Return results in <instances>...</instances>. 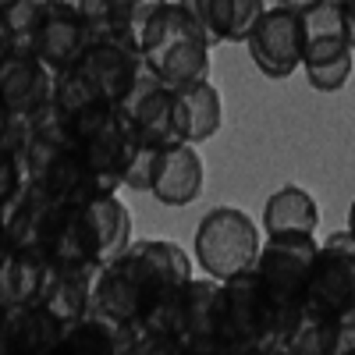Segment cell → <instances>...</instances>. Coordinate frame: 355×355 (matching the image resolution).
<instances>
[{"mask_svg":"<svg viewBox=\"0 0 355 355\" xmlns=\"http://www.w3.org/2000/svg\"><path fill=\"white\" fill-rule=\"evenodd\" d=\"M146 68L157 78H164L174 89H189L196 82L210 78V36L206 28L189 15L182 0L167 4L150 18V25L139 36Z\"/></svg>","mask_w":355,"mask_h":355,"instance_id":"1","label":"cell"},{"mask_svg":"<svg viewBox=\"0 0 355 355\" xmlns=\"http://www.w3.org/2000/svg\"><path fill=\"white\" fill-rule=\"evenodd\" d=\"M220 341L227 355H281L284 323L256 270H242L220 281Z\"/></svg>","mask_w":355,"mask_h":355,"instance_id":"2","label":"cell"},{"mask_svg":"<svg viewBox=\"0 0 355 355\" xmlns=\"http://www.w3.org/2000/svg\"><path fill=\"white\" fill-rule=\"evenodd\" d=\"M316 252H320L316 234H266V242L259 245L252 270L259 274L266 295H270V302L284 323V338L291 331L295 316L306 309V288L316 266Z\"/></svg>","mask_w":355,"mask_h":355,"instance_id":"3","label":"cell"},{"mask_svg":"<svg viewBox=\"0 0 355 355\" xmlns=\"http://www.w3.org/2000/svg\"><path fill=\"white\" fill-rule=\"evenodd\" d=\"M75 121V135H78V150L93 171L100 192H117L125 189V174H128V164L139 150V139L128 125V117L121 114V107L103 100L96 107L82 110Z\"/></svg>","mask_w":355,"mask_h":355,"instance_id":"4","label":"cell"},{"mask_svg":"<svg viewBox=\"0 0 355 355\" xmlns=\"http://www.w3.org/2000/svg\"><path fill=\"white\" fill-rule=\"evenodd\" d=\"M259 245H263L259 227L239 206H214V210H206L192 234V256L199 263V270L217 281L252 270Z\"/></svg>","mask_w":355,"mask_h":355,"instance_id":"5","label":"cell"},{"mask_svg":"<svg viewBox=\"0 0 355 355\" xmlns=\"http://www.w3.org/2000/svg\"><path fill=\"white\" fill-rule=\"evenodd\" d=\"M121 114L128 117V125L139 142L146 146H174V142H189L185 139V103H182V89L167 85L157 78L150 68L139 75L132 85V93L117 103Z\"/></svg>","mask_w":355,"mask_h":355,"instance_id":"6","label":"cell"},{"mask_svg":"<svg viewBox=\"0 0 355 355\" xmlns=\"http://www.w3.org/2000/svg\"><path fill=\"white\" fill-rule=\"evenodd\" d=\"M355 306V234L334 231L320 242L316 266L306 288V309L341 320Z\"/></svg>","mask_w":355,"mask_h":355,"instance_id":"7","label":"cell"},{"mask_svg":"<svg viewBox=\"0 0 355 355\" xmlns=\"http://www.w3.org/2000/svg\"><path fill=\"white\" fill-rule=\"evenodd\" d=\"M252 64L266 75V78H291L302 68V50H306V36H302V11H295L288 4H274L266 8L263 18L256 21V28L245 40Z\"/></svg>","mask_w":355,"mask_h":355,"instance_id":"8","label":"cell"},{"mask_svg":"<svg viewBox=\"0 0 355 355\" xmlns=\"http://www.w3.org/2000/svg\"><path fill=\"white\" fill-rule=\"evenodd\" d=\"M78 68L100 89V96H107L110 103H121L132 93V85L139 82V75L146 71V57H142L139 40L110 28V33H100L89 43Z\"/></svg>","mask_w":355,"mask_h":355,"instance_id":"9","label":"cell"},{"mask_svg":"<svg viewBox=\"0 0 355 355\" xmlns=\"http://www.w3.org/2000/svg\"><path fill=\"white\" fill-rule=\"evenodd\" d=\"M220 281L217 277H192L185 302H182V316H178V341H182L185 355H217L224 352L220 341Z\"/></svg>","mask_w":355,"mask_h":355,"instance_id":"10","label":"cell"},{"mask_svg":"<svg viewBox=\"0 0 355 355\" xmlns=\"http://www.w3.org/2000/svg\"><path fill=\"white\" fill-rule=\"evenodd\" d=\"M0 313H4V323H0V352L4 355H50L61 348L68 323L46 302H25Z\"/></svg>","mask_w":355,"mask_h":355,"instance_id":"11","label":"cell"},{"mask_svg":"<svg viewBox=\"0 0 355 355\" xmlns=\"http://www.w3.org/2000/svg\"><path fill=\"white\" fill-rule=\"evenodd\" d=\"M64 206L68 202L53 199L46 189H40L36 182H28V189L18 199L15 210L0 214V220H4V242L0 245L18 249V252H43L46 256V242H50L53 224H57V217H61Z\"/></svg>","mask_w":355,"mask_h":355,"instance_id":"12","label":"cell"},{"mask_svg":"<svg viewBox=\"0 0 355 355\" xmlns=\"http://www.w3.org/2000/svg\"><path fill=\"white\" fill-rule=\"evenodd\" d=\"M96 36L100 33L89 25V18L82 11L53 0L43 15V21H40V28H36V57H43L53 71L75 68Z\"/></svg>","mask_w":355,"mask_h":355,"instance_id":"13","label":"cell"},{"mask_svg":"<svg viewBox=\"0 0 355 355\" xmlns=\"http://www.w3.org/2000/svg\"><path fill=\"white\" fill-rule=\"evenodd\" d=\"M57 71L36 53H0V96L4 110L36 114L53 100Z\"/></svg>","mask_w":355,"mask_h":355,"instance_id":"14","label":"cell"},{"mask_svg":"<svg viewBox=\"0 0 355 355\" xmlns=\"http://www.w3.org/2000/svg\"><path fill=\"white\" fill-rule=\"evenodd\" d=\"M202 182H206V167L196 142H174L164 146L157 157L150 196L164 206H189L202 196Z\"/></svg>","mask_w":355,"mask_h":355,"instance_id":"15","label":"cell"},{"mask_svg":"<svg viewBox=\"0 0 355 355\" xmlns=\"http://www.w3.org/2000/svg\"><path fill=\"white\" fill-rule=\"evenodd\" d=\"M93 309L117 320V323H128V327H135L142 320L146 288H142V277L125 252L100 266L96 288H93Z\"/></svg>","mask_w":355,"mask_h":355,"instance_id":"16","label":"cell"},{"mask_svg":"<svg viewBox=\"0 0 355 355\" xmlns=\"http://www.w3.org/2000/svg\"><path fill=\"white\" fill-rule=\"evenodd\" d=\"M61 355H135L139 352V327L117 323L96 309L75 320L61 338Z\"/></svg>","mask_w":355,"mask_h":355,"instance_id":"17","label":"cell"},{"mask_svg":"<svg viewBox=\"0 0 355 355\" xmlns=\"http://www.w3.org/2000/svg\"><path fill=\"white\" fill-rule=\"evenodd\" d=\"M189 15L206 28L210 43H245L263 18V0H182Z\"/></svg>","mask_w":355,"mask_h":355,"instance_id":"18","label":"cell"},{"mask_svg":"<svg viewBox=\"0 0 355 355\" xmlns=\"http://www.w3.org/2000/svg\"><path fill=\"white\" fill-rule=\"evenodd\" d=\"M96 274H100V266H89V263H50L46 288H43L40 302H46L71 327L75 320H82L93 309Z\"/></svg>","mask_w":355,"mask_h":355,"instance_id":"19","label":"cell"},{"mask_svg":"<svg viewBox=\"0 0 355 355\" xmlns=\"http://www.w3.org/2000/svg\"><path fill=\"white\" fill-rule=\"evenodd\" d=\"M50 274V259L43 252H18L0 245V309L40 302Z\"/></svg>","mask_w":355,"mask_h":355,"instance_id":"20","label":"cell"},{"mask_svg":"<svg viewBox=\"0 0 355 355\" xmlns=\"http://www.w3.org/2000/svg\"><path fill=\"white\" fill-rule=\"evenodd\" d=\"M352 68H355V50L345 36L309 40L302 50V71L316 93H338V89H345L352 78Z\"/></svg>","mask_w":355,"mask_h":355,"instance_id":"21","label":"cell"},{"mask_svg":"<svg viewBox=\"0 0 355 355\" xmlns=\"http://www.w3.org/2000/svg\"><path fill=\"white\" fill-rule=\"evenodd\" d=\"M320 206L302 185H281L263 202V231L266 234H316Z\"/></svg>","mask_w":355,"mask_h":355,"instance_id":"22","label":"cell"},{"mask_svg":"<svg viewBox=\"0 0 355 355\" xmlns=\"http://www.w3.org/2000/svg\"><path fill=\"white\" fill-rule=\"evenodd\" d=\"M85 217H89V227H93V242L103 263H110L114 256H121L132 245V210L121 202L117 192L93 196L85 202Z\"/></svg>","mask_w":355,"mask_h":355,"instance_id":"23","label":"cell"},{"mask_svg":"<svg viewBox=\"0 0 355 355\" xmlns=\"http://www.w3.org/2000/svg\"><path fill=\"white\" fill-rule=\"evenodd\" d=\"M53 0H0V53H36V28Z\"/></svg>","mask_w":355,"mask_h":355,"instance_id":"24","label":"cell"},{"mask_svg":"<svg viewBox=\"0 0 355 355\" xmlns=\"http://www.w3.org/2000/svg\"><path fill=\"white\" fill-rule=\"evenodd\" d=\"M182 103H185V139L189 142H206L214 139L224 125V100H220V89L206 78L196 82L189 89H182Z\"/></svg>","mask_w":355,"mask_h":355,"instance_id":"25","label":"cell"},{"mask_svg":"<svg viewBox=\"0 0 355 355\" xmlns=\"http://www.w3.org/2000/svg\"><path fill=\"white\" fill-rule=\"evenodd\" d=\"M338 334H341V323L334 316L302 309L284 338L281 355H338Z\"/></svg>","mask_w":355,"mask_h":355,"instance_id":"26","label":"cell"},{"mask_svg":"<svg viewBox=\"0 0 355 355\" xmlns=\"http://www.w3.org/2000/svg\"><path fill=\"white\" fill-rule=\"evenodd\" d=\"M53 100L68 110V117H78L82 110L103 103L107 96H100V89L89 82V75L75 64V68H64L57 71V85H53Z\"/></svg>","mask_w":355,"mask_h":355,"instance_id":"27","label":"cell"},{"mask_svg":"<svg viewBox=\"0 0 355 355\" xmlns=\"http://www.w3.org/2000/svg\"><path fill=\"white\" fill-rule=\"evenodd\" d=\"M167 4V0H114V28L128 33L132 40L142 36V28L150 25V18Z\"/></svg>","mask_w":355,"mask_h":355,"instance_id":"28","label":"cell"},{"mask_svg":"<svg viewBox=\"0 0 355 355\" xmlns=\"http://www.w3.org/2000/svg\"><path fill=\"white\" fill-rule=\"evenodd\" d=\"M33 142V114L4 110V132H0V153H11L25 160V150Z\"/></svg>","mask_w":355,"mask_h":355,"instance_id":"29","label":"cell"},{"mask_svg":"<svg viewBox=\"0 0 355 355\" xmlns=\"http://www.w3.org/2000/svg\"><path fill=\"white\" fill-rule=\"evenodd\" d=\"M157 157H160V146H146L139 142V150L128 164V174H125V189L132 192H150L153 185V171H157Z\"/></svg>","mask_w":355,"mask_h":355,"instance_id":"30","label":"cell"},{"mask_svg":"<svg viewBox=\"0 0 355 355\" xmlns=\"http://www.w3.org/2000/svg\"><path fill=\"white\" fill-rule=\"evenodd\" d=\"M338 355H355V323H341V334H338Z\"/></svg>","mask_w":355,"mask_h":355,"instance_id":"31","label":"cell"},{"mask_svg":"<svg viewBox=\"0 0 355 355\" xmlns=\"http://www.w3.org/2000/svg\"><path fill=\"white\" fill-rule=\"evenodd\" d=\"M345 36L355 50V4H345Z\"/></svg>","mask_w":355,"mask_h":355,"instance_id":"32","label":"cell"},{"mask_svg":"<svg viewBox=\"0 0 355 355\" xmlns=\"http://www.w3.org/2000/svg\"><path fill=\"white\" fill-rule=\"evenodd\" d=\"M277 4H288V8H295V11H306V8L320 4V0H277Z\"/></svg>","mask_w":355,"mask_h":355,"instance_id":"33","label":"cell"},{"mask_svg":"<svg viewBox=\"0 0 355 355\" xmlns=\"http://www.w3.org/2000/svg\"><path fill=\"white\" fill-rule=\"evenodd\" d=\"M348 231L355 234V199H352V206H348Z\"/></svg>","mask_w":355,"mask_h":355,"instance_id":"34","label":"cell"},{"mask_svg":"<svg viewBox=\"0 0 355 355\" xmlns=\"http://www.w3.org/2000/svg\"><path fill=\"white\" fill-rule=\"evenodd\" d=\"M57 4H68V8H75V11H82V4H85V0H57Z\"/></svg>","mask_w":355,"mask_h":355,"instance_id":"35","label":"cell"},{"mask_svg":"<svg viewBox=\"0 0 355 355\" xmlns=\"http://www.w3.org/2000/svg\"><path fill=\"white\" fill-rule=\"evenodd\" d=\"M338 323H355V306H352V309H348V313H345V316H341Z\"/></svg>","mask_w":355,"mask_h":355,"instance_id":"36","label":"cell"},{"mask_svg":"<svg viewBox=\"0 0 355 355\" xmlns=\"http://www.w3.org/2000/svg\"><path fill=\"white\" fill-rule=\"evenodd\" d=\"M341 4H355V0H341Z\"/></svg>","mask_w":355,"mask_h":355,"instance_id":"37","label":"cell"}]
</instances>
